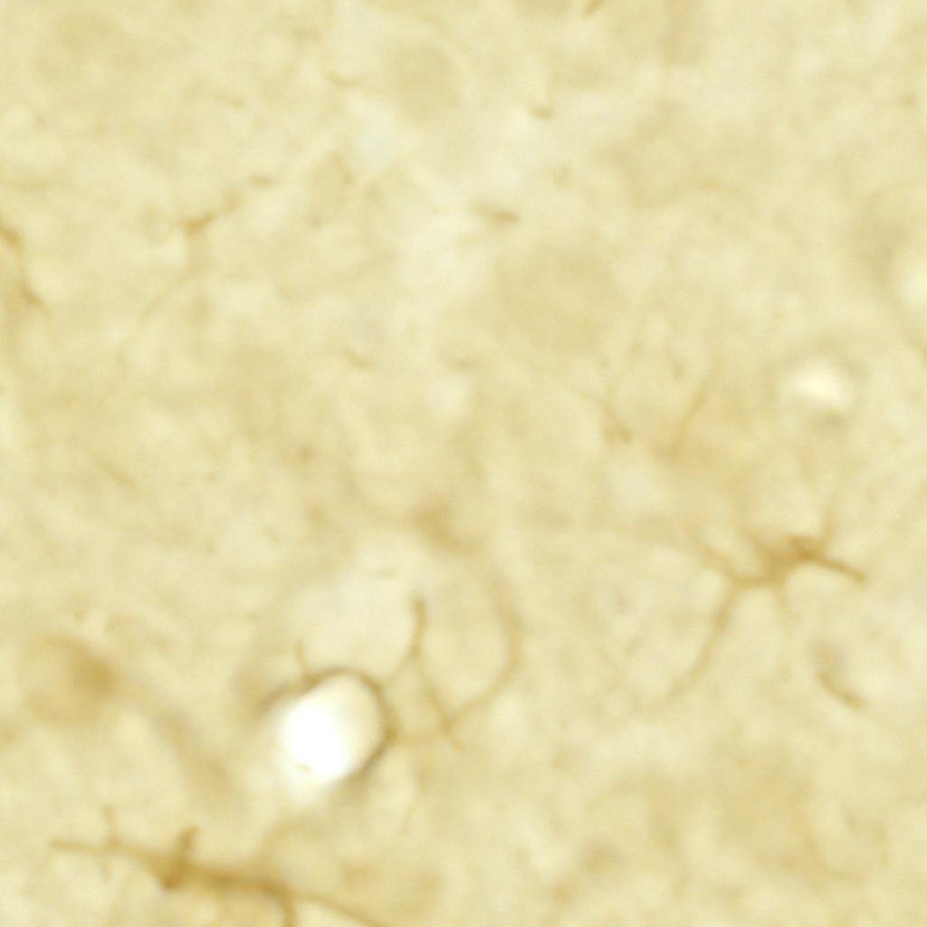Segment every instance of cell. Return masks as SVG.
Here are the masks:
<instances>
[{
	"instance_id": "cell-1",
	"label": "cell",
	"mask_w": 927,
	"mask_h": 927,
	"mask_svg": "<svg viewBox=\"0 0 927 927\" xmlns=\"http://www.w3.org/2000/svg\"><path fill=\"white\" fill-rule=\"evenodd\" d=\"M24 696L37 712L56 719L84 717L113 691L108 664L81 644L65 637L33 643L22 659Z\"/></svg>"
}]
</instances>
